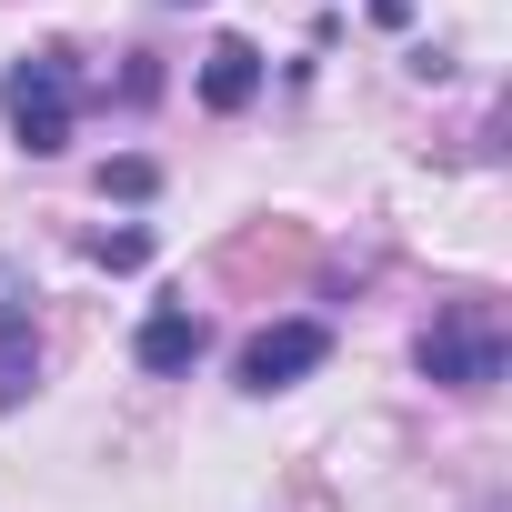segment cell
<instances>
[{"label":"cell","mask_w":512,"mask_h":512,"mask_svg":"<svg viewBox=\"0 0 512 512\" xmlns=\"http://www.w3.org/2000/svg\"><path fill=\"white\" fill-rule=\"evenodd\" d=\"M0 121H11V141H21L31 161H61V151H71V121H81V61H71L61 41L21 51L11 71H0Z\"/></svg>","instance_id":"6da1fadb"},{"label":"cell","mask_w":512,"mask_h":512,"mask_svg":"<svg viewBox=\"0 0 512 512\" xmlns=\"http://www.w3.org/2000/svg\"><path fill=\"white\" fill-rule=\"evenodd\" d=\"M201 101L211 111H251V101H262V51H251V41H211L201 51Z\"/></svg>","instance_id":"5b68a950"},{"label":"cell","mask_w":512,"mask_h":512,"mask_svg":"<svg viewBox=\"0 0 512 512\" xmlns=\"http://www.w3.org/2000/svg\"><path fill=\"white\" fill-rule=\"evenodd\" d=\"M322 362H332V322H262L241 342V392H292Z\"/></svg>","instance_id":"3957f363"},{"label":"cell","mask_w":512,"mask_h":512,"mask_svg":"<svg viewBox=\"0 0 512 512\" xmlns=\"http://www.w3.org/2000/svg\"><path fill=\"white\" fill-rule=\"evenodd\" d=\"M91 262L101 272H141L151 262V231H91Z\"/></svg>","instance_id":"52a82bcc"},{"label":"cell","mask_w":512,"mask_h":512,"mask_svg":"<svg viewBox=\"0 0 512 512\" xmlns=\"http://www.w3.org/2000/svg\"><path fill=\"white\" fill-rule=\"evenodd\" d=\"M412 362H422V382H442V392H492L502 362H512L502 312H492V302H452V312L412 342Z\"/></svg>","instance_id":"7a4b0ae2"},{"label":"cell","mask_w":512,"mask_h":512,"mask_svg":"<svg viewBox=\"0 0 512 512\" xmlns=\"http://www.w3.org/2000/svg\"><path fill=\"white\" fill-rule=\"evenodd\" d=\"M151 181H161L151 161H101V191H121V201H151Z\"/></svg>","instance_id":"ba28073f"},{"label":"cell","mask_w":512,"mask_h":512,"mask_svg":"<svg viewBox=\"0 0 512 512\" xmlns=\"http://www.w3.org/2000/svg\"><path fill=\"white\" fill-rule=\"evenodd\" d=\"M201 352H211V322H201L191 302H161V312L131 332V362H141L151 382H181V372H201Z\"/></svg>","instance_id":"277c9868"},{"label":"cell","mask_w":512,"mask_h":512,"mask_svg":"<svg viewBox=\"0 0 512 512\" xmlns=\"http://www.w3.org/2000/svg\"><path fill=\"white\" fill-rule=\"evenodd\" d=\"M171 11H191V0H171Z\"/></svg>","instance_id":"9c48e42d"},{"label":"cell","mask_w":512,"mask_h":512,"mask_svg":"<svg viewBox=\"0 0 512 512\" xmlns=\"http://www.w3.org/2000/svg\"><path fill=\"white\" fill-rule=\"evenodd\" d=\"M31 382H41V322H31V302L0 292V402H21Z\"/></svg>","instance_id":"8992f818"}]
</instances>
